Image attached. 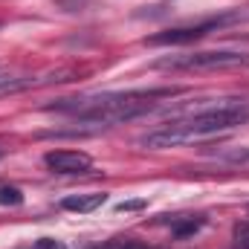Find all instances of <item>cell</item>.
Instances as JSON below:
<instances>
[{"label":"cell","instance_id":"cell-1","mask_svg":"<svg viewBox=\"0 0 249 249\" xmlns=\"http://www.w3.org/2000/svg\"><path fill=\"white\" fill-rule=\"evenodd\" d=\"M183 93L180 87H160V90H127V93H96V96H75L58 99L55 105H47V110L70 113L78 122L90 124H122L151 113L160 99H171Z\"/></svg>","mask_w":249,"mask_h":249},{"label":"cell","instance_id":"cell-2","mask_svg":"<svg viewBox=\"0 0 249 249\" xmlns=\"http://www.w3.org/2000/svg\"><path fill=\"white\" fill-rule=\"evenodd\" d=\"M247 122H249V105L229 102V105H217V107H209V110H200V113H191V116L160 124L157 130L139 136V145L154 148V151L177 148V145H188V142L206 139V136L226 133V130L241 127Z\"/></svg>","mask_w":249,"mask_h":249},{"label":"cell","instance_id":"cell-3","mask_svg":"<svg viewBox=\"0 0 249 249\" xmlns=\"http://www.w3.org/2000/svg\"><path fill=\"white\" fill-rule=\"evenodd\" d=\"M247 20V12L241 9H232V12H223L217 18H209L203 23H194V26H177V29H165L160 35H151L145 38L148 47H186V44H194L200 38H206L209 32H217V29H226V26H235Z\"/></svg>","mask_w":249,"mask_h":249},{"label":"cell","instance_id":"cell-4","mask_svg":"<svg viewBox=\"0 0 249 249\" xmlns=\"http://www.w3.org/2000/svg\"><path fill=\"white\" fill-rule=\"evenodd\" d=\"M154 70H188V72H209V70H232L249 67V53L214 50V53H194V55H168L151 64Z\"/></svg>","mask_w":249,"mask_h":249},{"label":"cell","instance_id":"cell-5","mask_svg":"<svg viewBox=\"0 0 249 249\" xmlns=\"http://www.w3.org/2000/svg\"><path fill=\"white\" fill-rule=\"evenodd\" d=\"M44 165L53 171V174H87L93 168V160L90 154L84 151H50L44 157Z\"/></svg>","mask_w":249,"mask_h":249},{"label":"cell","instance_id":"cell-6","mask_svg":"<svg viewBox=\"0 0 249 249\" xmlns=\"http://www.w3.org/2000/svg\"><path fill=\"white\" fill-rule=\"evenodd\" d=\"M44 81H53V78H35V75H26V72H0V96L23 93V90L38 87Z\"/></svg>","mask_w":249,"mask_h":249},{"label":"cell","instance_id":"cell-7","mask_svg":"<svg viewBox=\"0 0 249 249\" xmlns=\"http://www.w3.org/2000/svg\"><path fill=\"white\" fill-rule=\"evenodd\" d=\"M105 200H107V194H70L61 200V209L87 214V212H96L99 206H105Z\"/></svg>","mask_w":249,"mask_h":249},{"label":"cell","instance_id":"cell-8","mask_svg":"<svg viewBox=\"0 0 249 249\" xmlns=\"http://www.w3.org/2000/svg\"><path fill=\"white\" fill-rule=\"evenodd\" d=\"M206 220L203 217H188V220H174V226H171V232L177 235V238H186V235H194L200 226H203Z\"/></svg>","mask_w":249,"mask_h":249},{"label":"cell","instance_id":"cell-9","mask_svg":"<svg viewBox=\"0 0 249 249\" xmlns=\"http://www.w3.org/2000/svg\"><path fill=\"white\" fill-rule=\"evenodd\" d=\"M23 203V194L20 188L15 186H0V206H20Z\"/></svg>","mask_w":249,"mask_h":249},{"label":"cell","instance_id":"cell-10","mask_svg":"<svg viewBox=\"0 0 249 249\" xmlns=\"http://www.w3.org/2000/svg\"><path fill=\"white\" fill-rule=\"evenodd\" d=\"M105 249H148L145 244H139V241H130V238H122V241H110Z\"/></svg>","mask_w":249,"mask_h":249},{"label":"cell","instance_id":"cell-11","mask_svg":"<svg viewBox=\"0 0 249 249\" xmlns=\"http://www.w3.org/2000/svg\"><path fill=\"white\" fill-rule=\"evenodd\" d=\"M139 209H145V200H122L116 206V212H139Z\"/></svg>","mask_w":249,"mask_h":249},{"label":"cell","instance_id":"cell-12","mask_svg":"<svg viewBox=\"0 0 249 249\" xmlns=\"http://www.w3.org/2000/svg\"><path fill=\"white\" fill-rule=\"evenodd\" d=\"M241 247L249 249V223L244 226V229H241Z\"/></svg>","mask_w":249,"mask_h":249},{"label":"cell","instance_id":"cell-13","mask_svg":"<svg viewBox=\"0 0 249 249\" xmlns=\"http://www.w3.org/2000/svg\"><path fill=\"white\" fill-rule=\"evenodd\" d=\"M41 249H61V244H55V241H50V238H44L41 244H38Z\"/></svg>","mask_w":249,"mask_h":249},{"label":"cell","instance_id":"cell-14","mask_svg":"<svg viewBox=\"0 0 249 249\" xmlns=\"http://www.w3.org/2000/svg\"><path fill=\"white\" fill-rule=\"evenodd\" d=\"M0 157H3V151H0Z\"/></svg>","mask_w":249,"mask_h":249}]
</instances>
